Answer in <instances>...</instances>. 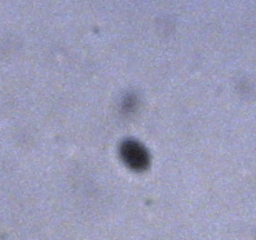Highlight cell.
<instances>
[{
  "instance_id": "obj_1",
  "label": "cell",
  "mask_w": 256,
  "mask_h": 240,
  "mask_svg": "<svg viewBox=\"0 0 256 240\" xmlns=\"http://www.w3.org/2000/svg\"><path fill=\"white\" fill-rule=\"evenodd\" d=\"M122 155L127 164L132 168L141 169L146 166L148 155L144 149L136 142H126L122 147Z\"/></svg>"
}]
</instances>
